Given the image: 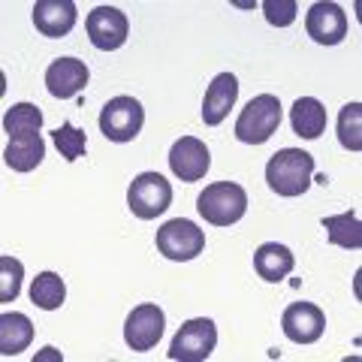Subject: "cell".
<instances>
[{
  "instance_id": "obj_1",
  "label": "cell",
  "mask_w": 362,
  "mask_h": 362,
  "mask_svg": "<svg viewBox=\"0 0 362 362\" xmlns=\"http://www.w3.org/2000/svg\"><path fill=\"white\" fill-rule=\"evenodd\" d=\"M314 175V157L302 148H281L266 163V181L278 197H302Z\"/></svg>"
},
{
  "instance_id": "obj_2",
  "label": "cell",
  "mask_w": 362,
  "mask_h": 362,
  "mask_svg": "<svg viewBox=\"0 0 362 362\" xmlns=\"http://www.w3.org/2000/svg\"><path fill=\"white\" fill-rule=\"evenodd\" d=\"M197 211L214 226H230L245 218L247 211V194L235 181H218L209 185L197 199Z\"/></svg>"
},
{
  "instance_id": "obj_3",
  "label": "cell",
  "mask_w": 362,
  "mask_h": 362,
  "mask_svg": "<svg viewBox=\"0 0 362 362\" xmlns=\"http://www.w3.org/2000/svg\"><path fill=\"white\" fill-rule=\"evenodd\" d=\"M278 124H281V100L275 94H257L242 109L239 121H235V139L245 145H263L272 139Z\"/></svg>"
},
{
  "instance_id": "obj_4",
  "label": "cell",
  "mask_w": 362,
  "mask_h": 362,
  "mask_svg": "<svg viewBox=\"0 0 362 362\" xmlns=\"http://www.w3.org/2000/svg\"><path fill=\"white\" fill-rule=\"evenodd\" d=\"M173 202V185L160 173H142L127 190V206L139 221H154Z\"/></svg>"
},
{
  "instance_id": "obj_5",
  "label": "cell",
  "mask_w": 362,
  "mask_h": 362,
  "mask_svg": "<svg viewBox=\"0 0 362 362\" xmlns=\"http://www.w3.org/2000/svg\"><path fill=\"white\" fill-rule=\"evenodd\" d=\"M218 344V326L209 317H194V320L181 323L173 344H169V359L175 362H202L211 356Z\"/></svg>"
},
{
  "instance_id": "obj_6",
  "label": "cell",
  "mask_w": 362,
  "mask_h": 362,
  "mask_svg": "<svg viewBox=\"0 0 362 362\" xmlns=\"http://www.w3.org/2000/svg\"><path fill=\"white\" fill-rule=\"evenodd\" d=\"M202 247H206V233H202L194 221L175 218V221H166L160 230H157V251L166 259L187 263V259L202 254Z\"/></svg>"
},
{
  "instance_id": "obj_7",
  "label": "cell",
  "mask_w": 362,
  "mask_h": 362,
  "mask_svg": "<svg viewBox=\"0 0 362 362\" xmlns=\"http://www.w3.org/2000/svg\"><path fill=\"white\" fill-rule=\"evenodd\" d=\"M145 109L136 97H115L100 112V133L109 142H133L142 130Z\"/></svg>"
},
{
  "instance_id": "obj_8",
  "label": "cell",
  "mask_w": 362,
  "mask_h": 362,
  "mask_svg": "<svg viewBox=\"0 0 362 362\" xmlns=\"http://www.w3.org/2000/svg\"><path fill=\"white\" fill-rule=\"evenodd\" d=\"M163 326H166V317L157 305H139V308L130 311L127 323H124V341L136 354L154 350L163 335Z\"/></svg>"
},
{
  "instance_id": "obj_9",
  "label": "cell",
  "mask_w": 362,
  "mask_h": 362,
  "mask_svg": "<svg viewBox=\"0 0 362 362\" xmlns=\"http://www.w3.org/2000/svg\"><path fill=\"white\" fill-rule=\"evenodd\" d=\"M85 28H88V37L94 42V49H100V52L121 49V45L127 42V33H130L127 16L115 6H97L94 13L88 16Z\"/></svg>"
},
{
  "instance_id": "obj_10",
  "label": "cell",
  "mask_w": 362,
  "mask_h": 362,
  "mask_svg": "<svg viewBox=\"0 0 362 362\" xmlns=\"http://www.w3.org/2000/svg\"><path fill=\"white\" fill-rule=\"evenodd\" d=\"M211 166V154L206 148V142H199L197 136H181L169 151V169L181 181H199L206 178Z\"/></svg>"
},
{
  "instance_id": "obj_11",
  "label": "cell",
  "mask_w": 362,
  "mask_h": 362,
  "mask_svg": "<svg viewBox=\"0 0 362 362\" xmlns=\"http://www.w3.org/2000/svg\"><path fill=\"white\" fill-rule=\"evenodd\" d=\"M281 326H284V335L293 344H314L320 341L326 329V317L311 302H293L281 317Z\"/></svg>"
},
{
  "instance_id": "obj_12",
  "label": "cell",
  "mask_w": 362,
  "mask_h": 362,
  "mask_svg": "<svg viewBox=\"0 0 362 362\" xmlns=\"http://www.w3.org/2000/svg\"><path fill=\"white\" fill-rule=\"evenodd\" d=\"M308 37L320 45H338L347 37V16L338 4H314L305 16Z\"/></svg>"
},
{
  "instance_id": "obj_13",
  "label": "cell",
  "mask_w": 362,
  "mask_h": 362,
  "mask_svg": "<svg viewBox=\"0 0 362 362\" xmlns=\"http://www.w3.org/2000/svg\"><path fill=\"white\" fill-rule=\"evenodd\" d=\"M33 25L42 37L61 40L76 28V4L73 0H37L33 4Z\"/></svg>"
},
{
  "instance_id": "obj_14",
  "label": "cell",
  "mask_w": 362,
  "mask_h": 362,
  "mask_svg": "<svg viewBox=\"0 0 362 362\" xmlns=\"http://www.w3.org/2000/svg\"><path fill=\"white\" fill-rule=\"evenodd\" d=\"M88 85V66L78 58H58L49 64L45 70V88H49L52 97L58 100H70L78 90Z\"/></svg>"
},
{
  "instance_id": "obj_15",
  "label": "cell",
  "mask_w": 362,
  "mask_h": 362,
  "mask_svg": "<svg viewBox=\"0 0 362 362\" xmlns=\"http://www.w3.org/2000/svg\"><path fill=\"white\" fill-rule=\"evenodd\" d=\"M235 97H239V78L233 73L214 76L206 90V100H202V121H206L209 127H218V124L230 115V109L235 106Z\"/></svg>"
},
{
  "instance_id": "obj_16",
  "label": "cell",
  "mask_w": 362,
  "mask_h": 362,
  "mask_svg": "<svg viewBox=\"0 0 362 362\" xmlns=\"http://www.w3.org/2000/svg\"><path fill=\"white\" fill-rule=\"evenodd\" d=\"M293 266H296V257H293V251L287 245H278V242H266L259 245L254 251V269L257 275L269 281V284H278V281H284Z\"/></svg>"
},
{
  "instance_id": "obj_17",
  "label": "cell",
  "mask_w": 362,
  "mask_h": 362,
  "mask_svg": "<svg viewBox=\"0 0 362 362\" xmlns=\"http://www.w3.org/2000/svg\"><path fill=\"white\" fill-rule=\"evenodd\" d=\"M290 124H293V133L302 136V139H320V133L326 130L323 103L314 97H299L290 109Z\"/></svg>"
},
{
  "instance_id": "obj_18",
  "label": "cell",
  "mask_w": 362,
  "mask_h": 362,
  "mask_svg": "<svg viewBox=\"0 0 362 362\" xmlns=\"http://www.w3.org/2000/svg\"><path fill=\"white\" fill-rule=\"evenodd\" d=\"M30 341H33V323L25 314H18V311L0 314V354L18 356L21 350H28Z\"/></svg>"
},
{
  "instance_id": "obj_19",
  "label": "cell",
  "mask_w": 362,
  "mask_h": 362,
  "mask_svg": "<svg viewBox=\"0 0 362 362\" xmlns=\"http://www.w3.org/2000/svg\"><path fill=\"white\" fill-rule=\"evenodd\" d=\"M45 157V142L40 133L33 136H18V139H9L6 151H4V160L9 169H16V173H30V169H37Z\"/></svg>"
},
{
  "instance_id": "obj_20",
  "label": "cell",
  "mask_w": 362,
  "mask_h": 362,
  "mask_svg": "<svg viewBox=\"0 0 362 362\" xmlns=\"http://www.w3.org/2000/svg\"><path fill=\"white\" fill-rule=\"evenodd\" d=\"M323 230H326V239L338 247H350L356 251L362 247V223L354 211H344V214H332V218H323Z\"/></svg>"
},
{
  "instance_id": "obj_21",
  "label": "cell",
  "mask_w": 362,
  "mask_h": 362,
  "mask_svg": "<svg viewBox=\"0 0 362 362\" xmlns=\"http://www.w3.org/2000/svg\"><path fill=\"white\" fill-rule=\"evenodd\" d=\"M66 299V287L64 278L54 275V272H40L30 284V302L42 311H58Z\"/></svg>"
},
{
  "instance_id": "obj_22",
  "label": "cell",
  "mask_w": 362,
  "mask_h": 362,
  "mask_svg": "<svg viewBox=\"0 0 362 362\" xmlns=\"http://www.w3.org/2000/svg\"><path fill=\"white\" fill-rule=\"evenodd\" d=\"M42 127V112L33 103H16L6 109L4 115V130L9 133V139H18V136H33Z\"/></svg>"
},
{
  "instance_id": "obj_23",
  "label": "cell",
  "mask_w": 362,
  "mask_h": 362,
  "mask_svg": "<svg viewBox=\"0 0 362 362\" xmlns=\"http://www.w3.org/2000/svg\"><path fill=\"white\" fill-rule=\"evenodd\" d=\"M338 142L347 151H359L362 148V106L359 103H347L338 115Z\"/></svg>"
},
{
  "instance_id": "obj_24",
  "label": "cell",
  "mask_w": 362,
  "mask_h": 362,
  "mask_svg": "<svg viewBox=\"0 0 362 362\" xmlns=\"http://www.w3.org/2000/svg\"><path fill=\"white\" fill-rule=\"evenodd\" d=\"M52 139H54V145H58V151H61V157L64 160H78V157L85 154V148H88V139H85V130H78V127H73L70 121H64L58 130L52 133Z\"/></svg>"
},
{
  "instance_id": "obj_25",
  "label": "cell",
  "mask_w": 362,
  "mask_h": 362,
  "mask_svg": "<svg viewBox=\"0 0 362 362\" xmlns=\"http://www.w3.org/2000/svg\"><path fill=\"white\" fill-rule=\"evenodd\" d=\"M21 278H25V266L16 257H0V302H16L21 293Z\"/></svg>"
},
{
  "instance_id": "obj_26",
  "label": "cell",
  "mask_w": 362,
  "mask_h": 362,
  "mask_svg": "<svg viewBox=\"0 0 362 362\" xmlns=\"http://www.w3.org/2000/svg\"><path fill=\"white\" fill-rule=\"evenodd\" d=\"M263 13H266V21L275 28H290L296 21V13H299V4L296 0H263Z\"/></svg>"
}]
</instances>
